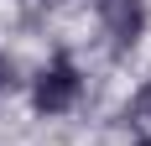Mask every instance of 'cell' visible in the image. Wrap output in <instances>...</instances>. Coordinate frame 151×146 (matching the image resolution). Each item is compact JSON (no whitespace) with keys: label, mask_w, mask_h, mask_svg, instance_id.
<instances>
[{"label":"cell","mask_w":151,"mask_h":146,"mask_svg":"<svg viewBox=\"0 0 151 146\" xmlns=\"http://www.w3.org/2000/svg\"><path fill=\"white\" fill-rule=\"evenodd\" d=\"M94 21H99V37H104V47H109L115 63H125L146 42V31H151L146 0H94Z\"/></svg>","instance_id":"7a4b0ae2"},{"label":"cell","mask_w":151,"mask_h":146,"mask_svg":"<svg viewBox=\"0 0 151 146\" xmlns=\"http://www.w3.org/2000/svg\"><path fill=\"white\" fill-rule=\"evenodd\" d=\"M26 104L37 120H58V115H73L83 104V68L68 47H52L42 68L26 73Z\"/></svg>","instance_id":"6da1fadb"},{"label":"cell","mask_w":151,"mask_h":146,"mask_svg":"<svg viewBox=\"0 0 151 146\" xmlns=\"http://www.w3.org/2000/svg\"><path fill=\"white\" fill-rule=\"evenodd\" d=\"M120 120H125L136 136H151V78H141V84H136V94L125 99Z\"/></svg>","instance_id":"3957f363"},{"label":"cell","mask_w":151,"mask_h":146,"mask_svg":"<svg viewBox=\"0 0 151 146\" xmlns=\"http://www.w3.org/2000/svg\"><path fill=\"white\" fill-rule=\"evenodd\" d=\"M16 94H26V68L16 52L0 47V99H16Z\"/></svg>","instance_id":"277c9868"},{"label":"cell","mask_w":151,"mask_h":146,"mask_svg":"<svg viewBox=\"0 0 151 146\" xmlns=\"http://www.w3.org/2000/svg\"><path fill=\"white\" fill-rule=\"evenodd\" d=\"M130 146H151V136H136V141H130Z\"/></svg>","instance_id":"5b68a950"}]
</instances>
